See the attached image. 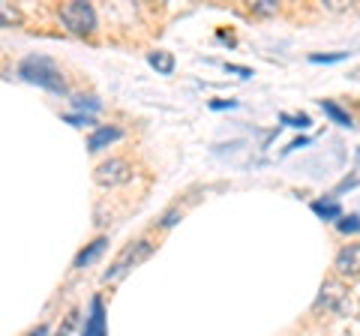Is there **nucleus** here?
Here are the masks:
<instances>
[{
  "instance_id": "obj_2",
  "label": "nucleus",
  "mask_w": 360,
  "mask_h": 336,
  "mask_svg": "<svg viewBox=\"0 0 360 336\" xmlns=\"http://www.w3.org/2000/svg\"><path fill=\"white\" fill-rule=\"evenodd\" d=\"M150 252H153V246L148 243V240H139V243H132V246H127L115 261H111V267L103 273V283H120L123 276H127L132 267H139L144 259H150Z\"/></svg>"
},
{
  "instance_id": "obj_4",
  "label": "nucleus",
  "mask_w": 360,
  "mask_h": 336,
  "mask_svg": "<svg viewBox=\"0 0 360 336\" xmlns=\"http://www.w3.org/2000/svg\"><path fill=\"white\" fill-rule=\"evenodd\" d=\"M132 177V168L127 160H108L103 165H96V172H94V181L99 186H117V183H127Z\"/></svg>"
},
{
  "instance_id": "obj_9",
  "label": "nucleus",
  "mask_w": 360,
  "mask_h": 336,
  "mask_svg": "<svg viewBox=\"0 0 360 336\" xmlns=\"http://www.w3.org/2000/svg\"><path fill=\"white\" fill-rule=\"evenodd\" d=\"M148 60H150V66H153V70L160 72V75H172V72H174V58H172L168 51H153Z\"/></svg>"
},
{
  "instance_id": "obj_13",
  "label": "nucleus",
  "mask_w": 360,
  "mask_h": 336,
  "mask_svg": "<svg viewBox=\"0 0 360 336\" xmlns=\"http://www.w3.org/2000/svg\"><path fill=\"white\" fill-rule=\"evenodd\" d=\"M336 228H340L342 234H357L360 231V217H340Z\"/></svg>"
},
{
  "instance_id": "obj_1",
  "label": "nucleus",
  "mask_w": 360,
  "mask_h": 336,
  "mask_svg": "<svg viewBox=\"0 0 360 336\" xmlns=\"http://www.w3.org/2000/svg\"><path fill=\"white\" fill-rule=\"evenodd\" d=\"M18 72L30 84H39V87H45V91H51V93H66V82H63V75H60L58 66H54L51 58H39V54L25 58L21 66H18Z\"/></svg>"
},
{
  "instance_id": "obj_18",
  "label": "nucleus",
  "mask_w": 360,
  "mask_h": 336,
  "mask_svg": "<svg viewBox=\"0 0 360 336\" xmlns=\"http://www.w3.org/2000/svg\"><path fill=\"white\" fill-rule=\"evenodd\" d=\"M63 120H66V123H72V127H90V123H96L94 117H87V115H84V117H82V115H66Z\"/></svg>"
},
{
  "instance_id": "obj_19",
  "label": "nucleus",
  "mask_w": 360,
  "mask_h": 336,
  "mask_svg": "<svg viewBox=\"0 0 360 336\" xmlns=\"http://www.w3.org/2000/svg\"><path fill=\"white\" fill-rule=\"evenodd\" d=\"M229 72H238L240 78H250V75H252L250 70H246V66H229Z\"/></svg>"
},
{
  "instance_id": "obj_8",
  "label": "nucleus",
  "mask_w": 360,
  "mask_h": 336,
  "mask_svg": "<svg viewBox=\"0 0 360 336\" xmlns=\"http://www.w3.org/2000/svg\"><path fill=\"white\" fill-rule=\"evenodd\" d=\"M312 210H315V214H319L321 219H330V222H340V217H342V210H340V205H336L333 198L312 201Z\"/></svg>"
},
{
  "instance_id": "obj_14",
  "label": "nucleus",
  "mask_w": 360,
  "mask_h": 336,
  "mask_svg": "<svg viewBox=\"0 0 360 336\" xmlns=\"http://www.w3.org/2000/svg\"><path fill=\"white\" fill-rule=\"evenodd\" d=\"M72 103H75V108H87V111H99V108H103V103H99V99H94V96H78V99H72Z\"/></svg>"
},
{
  "instance_id": "obj_15",
  "label": "nucleus",
  "mask_w": 360,
  "mask_h": 336,
  "mask_svg": "<svg viewBox=\"0 0 360 336\" xmlns=\"http://www.w3.org/2000/svg\"><path fill=\"white\" fill-rule=\"evenodd\" d=\"M348 54L345 51H340V54H312V63H340V60H345Z\"/></svg>"
},
{
  "instance_id": "obj_12",
  "label": "nucleus",
  "mask_w": 360,
  "mask_h": 336,
  "mask_svg": "<svg viewBox=\"0 0 360 336\" xmlns=\"http://www.w3.org/2000/svg\"><path fill=\"white\" fill-rule=\"evenodd\" d=\"M9 25H21V9L0 0V27H9Z\"/></svg>"
},
{
  "instance_id": "obj_17",
  "label": "nucleus",
  "mask_w": 360,
  "mask_h": 336,
  "mask_svg": "<svg viewBox=\"0 0 360 336\" xmlns=\"http://www.w3.org/2000/svg\"><path fill=\"white\" fill-rule=\"evenodd\" d=\"M283 120L288 123V127H297V129H307L309 127V117L307 115H297V117L295 115H283Z\"/></svg>"
},
{
  "instance_id": "obj_7",
  "label": "nucleus",
  "mask_w": 360,
  "mask_h": 336,
  "mask_svg": "<svg viewBox=\"0 0 360 336\" xmlns=\"http://www.w3.org/2000/svg\"><path fill=\"white\" fill-rule=\"evenodd\" d=\"M117 138H123V132H120V129H115V127H99L94 136L87 138V150H90V153H96V150L108 148V144H111V141H117Z\"/></svg>"
},
{
  "instance_id": "obj_5",
  "label": "nucleus",
  "mask_w": 360,
  "mask_h": 336,
  "mask_svg": "<svg viewBox=\"0 0 360 336\" xmlns=\"http://www.w3.org/2000/svg\"><path fill=\"white\" fill-rule=\"evenodd\" d=\"M336 271L342 276H360V243H348L336 252Z\"/></svg>"
},
{
  "instance_id": "obj_11",
  "label": "nucleus",
  "mask_w": 360,
  "mask_h": 336,
  "mask_svg": "<svg viewBox=\"0 0 360 336\" xmlns=\"http://www.w3.org/2000/svg\"><path fill=\"white\" fill-rule=\"evenodd\" d=\"M321 111L328 117H333V123H340V127H352V115L348 111H342L336 103H328V99H321Z\"/></svg>"
},
{
  "instance_id": "obj_6",
  "label": "nucleus",
  "mask_w": 360,
  "mask_h": 336,
  "mask_svg": "<svg viewBox=\"0 0 360 336\" xmlns=\"http://www.w3.org/2000/svg\"><path fill=\"white\" fill-rule=\"evenodd\" d=\"M82 336H108L103 300H99V297L90 300V316H87V321H84V333H82Z\"/></svg>"
},
{
  "instance_id": "obj_10",
  "label": "nucleus",
  "mask_w": 360,
  "mask_h": 336,
  "mask_svg": "<svg viewBox=\"0 0 360 336\" xmlns=\"http://www.w3.org/2000/svg\"><path fill=\"white\" fill-rule=\"evenodd\" d=\"M105 246H108V240H105V238H99V240H94V243H90V246H87V250H82V252H78V259H75V267H84V264H90V261H94V259H96V255H99V252H103V250H105Z\"/></svg>"
},
{
  "instance_id": "obj_16",
  "label": "nucleus",
  "mask_w": 360,
  "mask_h": 336,
  "mask_svg": "<svg viewBox=\"0 0 360 336\" xmlns=\"http://www.w3.org/2000/svg\"><path fill=\"white\" fill-rule=\"evenodd\" d=\"M252 13H258V15H274L276 13V4H274V0H258V4H252Z\"/></svg>"
},
{
  "instance_id": "obj_3",
  "label": "nucleus",
  "mask_w": 360,
  "mask_h": 336,
  "mask_svg": "<svg viewBox=\"0 0 360 336\" xmlns=\"http://www.w3.org/2000/svg\"><path fill=\"white\" fill-rule=\"evenodd\" d=\"M60 21L72 33H94L96 30V13L84 0H72V4L60 6Z\"/></svg>"
},
{
  "instance_id": "obj_20",
  "label": "nucleus",
  "mask_w": 360,
  "mask_h": 336,
  "mask_svg": "<svg viewBox=\"0 0 360 336\" xmlns=\"http://www.w3.org/2000/svg\"><path fill=\"white\" fill-rule=\"evenodd\" d=\"M27 336H49V328H45V324H42V328H37V330H30Z\"/></svg>"
}]
</instances>
